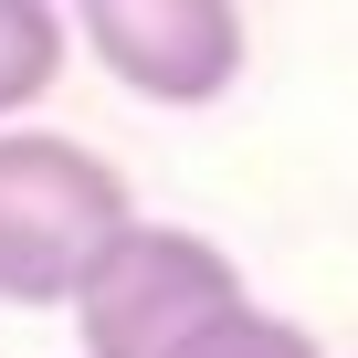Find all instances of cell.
<instances>
[{
  "mask_svg": "<svg viewBox=\"0 0 358 358\" xmlns=\"http://www.w3.org/2000/svg\"><path fill=\"white\" fill-rule=\"evenodd\" d=\"M127 179L116 158L53 137V127H22L0 116V306H64L74 274L95 264V243L127 222Z\"/></svg>",
  "mask_w": 358,
  "mask_h": 358,
  "instance_id": "6da1fadb",
  "label": "cell"
},
{
  "mask_svg": "<svg viewBox=\"0 0 358 358\" xmlns=\"http://www.w3.org/2000/svg\"><path fill=\"white\" fill-rule=\"evenodd\" d=\"M243 295V264L211 243V232H190V222H116L106 243H95V264L74 274V337H85V358H169L179 337H190L201 316H222Z\"/></svg>",
  "mask_w": 358,
  "mask_h": 358,
  "instance_id": "7a4b0ae2",
  "label": "cell"
},
{
  "mask_svg": "<svg viewBox=\"0 0 358 358\" xmlns=\"http://www.w3.org/2000/svg\"><path fill=\"white\" fill-rule=\"evenodd\" d=\"M85 53L137 95V106H222L253 64V32H243V0H85Z\"/></svg>",
  "mask_w": 358,
  "mask_h": 358,
  "instance_id": "3957f363",
  "label": "cell"
},
{
  "mask_svg": "<svg viewBox=\"0 0 358 358\" xmlns=\"http://www.w3.org/2000/svg\"><path fill=\"white\" fill-rule=\"evenodd\" d=\"M74 64V22L64 0H0V116H32Z\"/></svg>",
  "mask_w": 358,
  "mask_h": 358,
  "instance_id": "277c9868",
  "label": "cell"
},
{
  "mask_svg": "<svg viewBox=\"0 0 358 358\" xmlns=\"http://www.w3.org/2000/svg\"><path fill=\"white\" fill-rule=\"evenodd\" d=\"M169 358H327V348H316V327H295V316H274V306L232 295L222 316H201Z\"/></svg>",
  "mask_w": 358,
  "mask_h": 358,
  "instance_id": "5b68a950",
  "label": "cell"
},
{
  "mask_svg": "<svg viewBox=\"0 0 358 358\" xmlns=\"http://www.w3.org/2000/svg\"><path fill=\"white\" fill-rule=\"evenodd\" d=\"M64 11H85V0H64Z\"/></svg>",
  "mask_w": 358,
  "mask_h": 358,
  "instance_id": "8992f818",
  "label": "cell"
}]
</instances>
